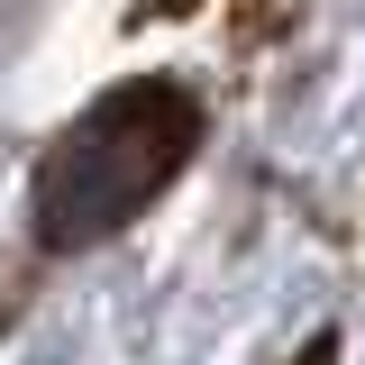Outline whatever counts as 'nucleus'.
I'll return each instance as SVG.
<instances>
[{
  "mask_svg": "<svg viewBox=\"0 0 365 365\" xmlns=\"http://www.w3.org/2000/svg\"><path fill=\"white\" fill-rule=\"evenodd\" d=\"M201 101L182 83H110L37 165V237L46 247H101L192 165Z\"/></svg>",
  "mask_w": 365,
  "mask_h": 365,
  "instance_id": "f257e3e1",
  "label": "nucleus"
},
{
  "mask_svg": "<svg viewBox=\"0 0 365 365\" xmlns=\"http://www.w3.org/2000/svg\"><path fill=\"white\" fill-rule=\"evenodd\" d=\"M292 365H338V338H311V347H302Z\"/></svg>",
  "mask_w": 365,
  "mask_h": 365,
  "instance_id": "f03ea898",
  "label": "nucleus"
}]
</instances>
